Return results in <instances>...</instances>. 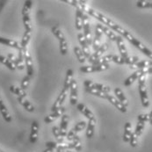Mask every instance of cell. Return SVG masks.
<instances>
[{
    "label": "cell",
    "instance_id": "1",
    "mask_svg": "<svg viewBox=\"0 0 152 152\" xmlns=\"http://www.w3.org/2000/svg\"><path fill=\"white\" fill-rule=\"evenodd\" d=\"M86 12L89 15L92 16L93 18L97 19L98 20H99L100 22H102L103 24H105V25H107V26L111 27V28H112L113 30H114L115 32H118L121 35L124 33V28H123V27H121V26H119L117 23H115L113 20H110V19L107 18V16H105V15H103L102 13L99 12L98 11H95V10H93V9L88 7V9H87Z\"/></svg>",
    "mask_w": 152,
    "mask_h": 152
},
{
    "label": "cell",
    "instance_id": "2",
    "mask_svg": "<svg viewBox=\"0 0 152 152\" xmlns=\"http://www.w3.org/2000/svg\"><path fill=\"white\" fill-rule=\"evenodd\" d=\"M138 86H139V93L142 101V105L143 107H149L150 100L147 92V86H146V75H142L138 79Z\"/></svg>",
    "mask_w": 152,
    "mask_h": 152
},
{
    "label": "cell",
    "instance_id": "3",
    "mask_svg": "<svg viewBox=\"0 0 152 152\" xmlns=\"http://www.w3.org/2000/svg\"><path fill=\"white\" fill-rule=\"evenodd\" d=\"M127 40L132 43L135 48H137L140 51H142L145 56H147L148 57H150V59L152 60V51L150 49V48H148L144 44H142L140 41H138L137 39H135L132 34H130L128 38H127Z\"/></svg>",
    "mask_w": 152,
    "mask_h": 152
},
{
    "label": "cell",
    "instance_id": "4",
    "mask_svg": "<svg viewBox=\"0 0 152 152\" xmlns=\"http://www.w3.org/2000/svg\"><path fill=\"white\" fill-rule=\"evenodd\" d=\"M83 28H84V36L86 40L87 44L90 46L92 44V39H91V25L89 21V17L86 13H84L83 15Z\"/></svg>",
    "mask_w": 152,
    "mask_h": 152
},
{
    "label": "cell",
    "instance_id": "5",
    "mask_svg": "<svg viewBox=\"0 0 152 152\" xmlns=\"http://www.w3.org/2000/svg\"><path fill=\"white\" fill-rule=\"evenodd\" d=\"M24 52V60H25V64L26 68V72H27V76L28 77H32L34 75V64H33V60H32V56L30 55V53L28 52L27 48L23 49Z\"/></svg>",
    "mask_w": 152,
    "mask_h": 152
},
{
    "label": "cell",
    "instance_id": "6",
    "mask_svg": "<svg viewBox=\"0 0 152 152\" xmlns=\"http://www.w3.org/2000/svg\"><path fill=\"white\" fill-rule=\"evenodd\" d=\"M109 68H110L109 64H99V65L83 66L80 68V71L83 73H93V72L107 70Z\"/></svg>",
    "mask_w": 152,
    "mask_h": 152
},
{
    "label": "cell",
    "instance_id": "7",
    "mask_svg": "<svg viewBox=\"0 0 152 152\" xmlns=\"http://www.w3.org/2000/svg\"><path fill=\"white\" fill-rule=\"evenodd\" d=\"M84 86L86 88H91V89H97L99 91H101L103 92L109 93L111 91V88L107 86H105L101 83H95L91 80H86L84 82Z\"/></svg>",
    "mask_w": 152,
    "mask_h": 152
},
{
    "label": "cell",
    "instance_id": "8",
    "mask_svg": "<svg viewBox=\"0 0 152 152\" xmlns=\"http://www.w3.org/2000/svg\"><path fill=\"white\" fill-rule=\"evenodd\" d=\"M107 49H108V45H107V43H104L103 45H101L100 48H99L97 51H95V53H94L93 55H91V56H90V58L88 59L89 63L92 65L96 61H98L99 58H101V56H103V54H104Z\"/></svg>",
    "mask_w": 152,
    "mask_h": 152
},
{
    "label": "cell",
    "instance_id": "9",
    "mask_svg": "<svg viewBox=\"0 0 152 152\" xmlns=\"http://www.w3.org/2000/svg\"><path fill=\"white\" fill-rule=\"evenodd\" d=\"M68 91H69V89H66V88H64V87L63 88V90H62L61 93L59 94L58 98L56 99V100L55 101V103H54V105H53V107H52V109H51V110H52V112H55V111H56L57 109H59L60 107H62L63 103L64 102L66 97H67Z\"/></svg>",
    "mask_w": 152,
    "mask_h": 152
},
{
    "label": "cell",
    "instance_id": "10",
    "mask_svg": "<svg viewBox=\"0 0 152 152\" xmlns=\"http://www.w3.org/2000/svg\"><path fill=\"white\" fill-rule=\"evenodd\" d=\"M69 89H70L69 102L72 106L77 105V83L75 79L72 80Z\"/></svg>",
    "mask_w": 152,
    "mask_h": 152
},
{
    "label": "cell",
    "instance_id": "11",
    "mask_svg": "<svg viewBox=\"0 0 152 152\" xmlns=\"http://www.w3.org/2000/svg\"><path fill=\"white\" fill-rule=\"evenodd\" d=\"M77 38H78L79 43H80L81 47H82L81 49H82V51H83V53H84L86 58H88V59H89L90 56H91V51H90V48H89V45L87 44L85 36H84V34L79 33V34H77Z\"/></svg>",
    "mask_w": 152,
    "mask_h": 152
},
{
    "label": "cell",
    "instance_id": "12",
    "mask_svg": "<svg viewBox=\"0 0 152 152\" xmlns=\"http://www.w3.org/2000/svg\"><path fill=\"white\" fill-rule=\"evenodd\" d=\"M64 112H65V109H64V107H60L59 109H57V110L55 111V112H52L51 114H49V115H48V116L45 117V119H44L45 123L49 124V123L53 122L55 120H56V119L59 118L60 116L64 115Z\"/></svg>",
    "mask_w": 152,
    "mask_h": 152
},
{
    "label": "cell",
    "instance_id": "13",
    "mask_svg": "<svg viewBox=\"0 0 152 152\" xmlns=\"http://www.w3.org/2000/svg\"><path fill=\"white\" fill-rule=\"evenodd\" d=\"M107 99L108 100L109 102L111 103V104H113L116 108L118 109L119 111H121V113H127V107L116 98V97H114L113 95H111V94H107Z\"/></svg>",
    "mask_w": 152,
    "mask_h": 152
},
{
    "label": "cell",
    "instance_id": "14",
    "mask_svg": "<svg viewBox=\"0 0 152 152\" xmlns=\"http://www.w3.org/2000/svg\"><path fill=\"white\" fill-rule=\"evenodd\" d=\"M116 43H117V46H118V49L120 51V54L121 56L126 59L127 57H129V54H128V50L126 48V46H125V43H124V41L122 39L121 36H117V40H116Z\"/></svg>",
    "mask_w": 152,
    "mask_h": 152
},
{
    "label": "cell",
    "instance_id": "15",
    "mask_svg": "<svg viewBox=\"0 0 152 152\" xmlns=\"http://www.w3.org/2000/svg\"><path fill=\"white\" fill-rule=\"evenodd\" d=\"M0 44H3V45L16 48L18 50H21L22 49L21 45H20V43H19L18 42H16L14 40H12V39H7V38H4V37H2V36H0Z\"/></svg>",
    "mask_w": 152,
    "mask_h": 152
},
{
    "label": "cell",
    "instance_id": "16",
    "mask_svg": "<svg viewBox=\"0 0 152 152\" xmlns=\"http://www.w3.org/2000/svg\"><path fill=\"white\" fill-rule=\"evenodd\" d=\"M39 134V124L36 121H33L31 126V134H30V142L32 143H35L38 140Z\"/></svg>",
    "mask_w": 152,
    "mask_h": 152
},
{
    "label": "cell",
    "instance_id": "17",
    "mask_svg": "<svg viewBox=\"0 0 152 152\" xmlns=\"http://www.w3.org/2000/svg\"><path fill=\"white\" fill-rule=\"evenodd\" d=\"M77 108L79 112H81L86 117L88 120H92V119H95V116L93 114V113L90 110V109L87 107L83 103H79L77 105Z\"/></svg>",
    "mask_w": 152,
    "mask_h": 152
},
{
    "label": "cell",
    "instance_id": "18",
    "mask_svg": "<svg viewBox=\"0 0 152 152\" xmlns=\"http://www.w3.org/2000/svg\"><path fill=\"white\" fill-rule=\"evenodd\" d=\"M0 113L4 118V120L6 121V122H11L12 121V116L8 111V109L6 107V106L4 105L1 96H0Z\"/></svg>",
    "mask_w": 152,
    "mask_h": 152
},
{
    "label": "cell",
    "instance_id": "19",
    "mask_svg": "<svg viewBox=\"0 0 152 152\" xmlns=\"http://www.w3.org/2000/svg\"><path fill=\"white\" fill-rule=\"evenodd\" d=\"M102 34H103V32L98 26H96L95 37H94V39L92 41V47H93V49L95 51H97L100 48V38H101V35Z\"/></svg>",
    "mask_w": 152,
    "mask_h": 152
},
{
    "label": "cell",
    "instance_id": "20",
    "mask_svg": "<svg viewBox=\"0 0 152 152\" xmlns=\"http://www.w3.org/2000/svg\"><path fill=\"white\" fill-rule=\"evenodd\" d=\"M142 75V69H138V70H135L131 76H129L125 81H124V86H130L137 79H139V77Z\"/></svg>",
    "mask_w": 152,
    "mask_h": 152
},
{
    "label": "cell",
    "instance_id": "21",
    "mask_svg": "<svg viewBox=\"0 0 152 152\" xmlns=\"http://www.w3.org/2000/svg\"><path fill=\"white\" fill-rule=\"evenodd\" d=\"M96 26H98V27L103 32V34H105L110 40H112V41H113V42H116V40H117V35H116L111 29H109L107 26H105L100 25V24H98Z\"/></svg>",
    "mask_w": 152,
    "mask_h": 152
},
{
    "label": "cell",
    "instance_id": "22",
    "mask_svg": "<svg viewBox=\"0 0 152 152\" xmlns=\"http://www.w3.org/2000/svg\"><path fill=\"white\" fill-rule=\"evenodd\" d=\"M68 124H69V116L67 114H64L62 116V120H61V125H60V132L63 135V137L67 136V128H68Z\"/></svg>",
    "mask_w": 152,
    "mask_h": 152
},
{
    "label": "cell",
    "instance_id": "23",
    "mask_svg": "<svg viewBox=\"0 0 152 152\" xmlns=\"http://www.w3.org/2000/svg\"><path fill=\"white\" fill-rule=\"evenodd\" d=\"M150 67H152V61H151V60H142L141 62L136 63L134 65H131L130 69H137V70H138V69H146V68H150Z\"/></svg>",
    "mask_w": 152,
    "mask_h": 152
},
{
    "label": "cell",
    "instance_id": "24",
    "mask_svg": "<svg viewBox=\"0 0 152 152\" xmlns=\"http://www.w3.org/2000/svg\"><path fill=\"white\" fill-rule=\"evenodd\" d=\"M114 94L116 95V98L127 107L128 106H129V100H128V99L126 98V96L124 95V93H123V91H121V89H120V88H115L114 89Z\"/></svg>",
    "mask_w": 152,
    "mask_h": 152
},
{
    "label": "cell",
    "instance_id": "25",
    "mask_svg": "<svg viewBox=\"0 0 152 152\" xmlns=\"http://www.w3.org/2000/svg\"><path fill=\"white\" fill-rule=\"evenodd\" d=\"M95 126H96V119L89 120V121H88V125H87V130H86L87 138L91 139V138H92V137H93Z\"/></svg>",
    "mask_w": 152,
    "mask_h": 152
},
{
    "label": "cell",
    "instance_id": "26",
    "mask_svg": "<svg viewBox=\"0 0 152 152\" xmlns=\"http://www.w3.org/2000/svg\"><path fill=\"white\" fill-rule=\"evenodd\" d=\"M18 101H19V103L20 105L23 106V107L26 109L27 112L32 113V112L34 111V107L26 98H24V97H18Z\"/></svg>",
    "mask_w": 152,
    "mask_h": 152
},
{
    "label": "cell",
    "instance_id": "27",
    "mask_svg": "<svg viewBox=\"0 0 152 152\" xmlns=\"http://www.w3.org/2000/svg\"><path fill=\"white\" fill-rule=\"evenodd\" d=\"M132 126L130 122H126L125 127H124V134H123V141L125 142H129L132 135Z\"/></svg>",
    "mask_w": 152,
    "mask_h": 152
},
{
    "label": "cell",
    "instance_id": "28",
    "mask_svg": "<svg viewBox=\"0 0 152 152\" xmlns=\"http://www.w3.org/2000/svg\"><path fill=\"white\" fill-rule=\"evenodd\" d=\"M20 51V53H19V56L16 58V60H15V62H14V64H15V66H16V68L17 69H24V68H25V60H24V52H23V49L21 50H19Z\"/></svg>",
    "mask_w": 152,
    "mask_h": 152
},
{
    "label": "cell",
    "instance_id": "29",
    "mask_svg": "<svg viewBox=\"0 0 152 152\" xmlns=\"http://www.w3.org/2000/svg\"><path fill=\"white\" fill-rule=\"evenodd\" d=\"M0 63L6 66L11 70H15V69H16L15 64L12 60H10L8 57H5L4 56H0Z\"/></svg>",
    "mask_w": 152,
    "mask_h": 152
},
{
    "label": "cell",
    "instance_id": "30",
    "mask_svg": "<svg viewBox=\"0 0 152 152\" xmlns=\"http://www.w3.org/2000/svg\"><path fill=\"white\" fill-rule=\"evenodd\" d=\"M86 91L88 93L91 94V95H94V96H97V97H99V98H102V99H106L107 98V94L108 93H106V92H103L101 91H99L97 89H91V88H86Z\"/></svg>",
    "mask_w": 152,
    "mask_h": 152
},
{
    "label": "cell",
    "instance_id": "31",
    "mask_svg": "<svg viewBox=\"0 0 152 152\" xmlns=\"http://www.w3.org/2000/svg\"><path fill=\"white\" fill-rule=\"evenodd\" d=\"M72 80H73V70L71 69H69L67 70V73H66L65 81H64V87L66 88V89H69Z\"/></svg>",
    "mask_w": 152,
    "mask_h": 152
},
{
    "label": "cell",
    "instance_id": "32",
    "mask_svg": "<svg viewBox=\"0 0 152 152\" xmlns=\"http://www.w3.org/2000/svg\"><path fill=\"white\" fill-rule=\"evenodd\" d=\"M10 91L16 94V95H18V97H24V98L26 97V92L23 89H21V87L11 86H10Z\"/></svg>",
    "mask_w": 152,
    "mask_h": 152
},
{
    "label": "cell",
    "instance_id": "33",
    "mask_svg": "<svg viewBox=\"0 0 152 152\" xmlns=\"http://www.w3.org/2000/svg\"><path fill=\"white\" fill-rule=\"evenodd\" d=\"M74 53H75V55H76L77 60L79 61V63L84 64V63L86 62V56H85V55H84V53H83V51H82V49H81L80 48L75 47V48H74Z\"/></svg>",
    "mask_w": 152,
    "mask_h": 152
},
{
    "label": "cell",
    "instance_id": "34",
    "mask_svg": "<svg viewBox=\"0 0 152 152\" xmlns=\"http://www.w3.org/2000/svg\"><path fill=\"white\" fill-rule=\"evenodd\" d=\"M31 36H32V32H28V31H26L23 37H22L21 42H20V45H21L22 49H25L26 48V46L29 42L30 39H31Z\"/></svg>",
    "mask_w": 152,
    "mask_h": 152
},
{
    "label": "cell",
    "instance_id": "35",
    "mask_svg": "<svg viewBox=\"0 0 152 152\" xmlns=\"http://www.w3.org/2000/svg\"><path fill=\"white\" fill-rule=\"evenodd\" d=\"M33 6V1L31 0H26L25 1L23 9H22V16L24 15H30V12Z\"/></svg>",
    "mask_w": 152,
    "mask_h": 152
},
{
    "label": "cell",
    "instance_id": "36",
    "mask_svg": "<svg viewBox=\"0 0 152 152\" xmlns=\"http://www.w3.org/2000/svg\"><path fill=\"white\" fill-rule=\"evenodd\" d=\"M113 61V55H107L101 58H99L98 61H96L92 65H99V64H107L110 62Z\"/></svg>",
    "mask_w": 152,
    "mask_h": 152
},
{
    "label": "cell",
    "instance_id": "37",
    "mask_svg": "<svg viewBox=\"0 0 152 152\" xmlns=\"http://www.w3.org/2000/svg\"><path fill=\"white\" fill-rule=\"evenodd\" d=\"M22 17H23V24H24L26 31L32 32L33 31V26H32V22H31V19H30V15H24Z\"/></svg>",
    "mask_w": 152,
    "mask_h": 152
},
{
    "label": "cell",
    "instance_id": "38",
    "mask_svg": "<svg viewBox=\"0 0 152 152\" xmlns=\"http://www.w3.org/2000/svg\"><path fill=\"white\" fill-rule=\"evenodd\" d=\"M52 131H53V134L56 137V140L57 141L58 143H64V137L60 132V129L58 127H53L52 128Z\"/></svg>",
    "mask_w": 152,
    "mask_h": 152
},
{
    "label": "cell",
    "instance_id": "39",
    "mask_svg": "<svg viewBox=\"0 0 152 152\" xmlns=\"http://www.w3.org/2000/svg\"><path fill=\"white\" fill-rule=\"evenodd\" d=\"M52 33L59 41H61L63 39H65V36H64V33L61 31V29L57 26H55L52 27Z\"/></svg>",
    "mask_w": 152,
    "mask_h": 152
},
{
    "label": "cell",
    "instance_id": "40",
    "mask_svg": "<svg viewBox=\"0 0 152 152\" xmlns=\"http://www.w3.org/2000/svg\"><path fill=\"white\" fill-rule=\"evenodd\" d=\"M60 43V52L63 56H65L68 52V43L66 39H63L61 41H59Z\"/></svg>",
    "mask_w": 152,
    "mask_h": 152
},
{
    "label": "cell",
    "instance_id": "41",
    "mask_svg": "<svg viewBox=\"0 0 152 152\" xmlns=\"http://www.w3.org/2000/svg\"><path fill=\"white\" fill-rule=\"evenodd\" d=\"M72 143L74 145V150H76L77 151H80L82 150V143L81 141L79 139V137L77 135H76L72 141Z\"/></svg>",
    "mask_w": 152,
    "mask_h": 152
},
{
    "label": "cell",
    "instance_id": "42",
    "mask_svg": "<svg viewBox=\"0 0 152 152\" xmlns=\"http://www.w3.org/2000/svg\"><path fill=\"white\" fill-rule=\"evenodd\" d=\"M144 126H145V122L138 121V123L136 125V128H135V130L134 132L138 137H140V135L142 134V133L143 131V129H144Z\"/></svg>",
    "mask_w": 152,
    "mask_h": 152
},
{
    "label": "cell",
    "instance_id": "43",
    "mask_svg": "<svg viewBox=\"0 0 152 152\" xmlns=\"http://www.w3.org/2000/svg\"><path fill=\"white\" fill-rule=\"evenodd\" d=\"M136 6L139 8H151V1H137Z\"/></svg>",
    "mask_w": 152,
    "mask_h": 152
},
{
    "label": "cell",
    "instance_id": "44",
    "mask_svg": "<svg viewBox=\"0 0 152 152\" xmlns=\"http://www.w3.org/2000/svg\"><path fill=\"white\" fill-rule=\"evenodd\" d=\"M139 62V57L138 56H129L125 59V64H129V66L134 65L136 63Z\"/></svg>",
    "mask_w": 152,
    "mask_h": 152
},
{
    "label": "cell",
    "instance_id": "45",
    "mask_svg": "<svg viewBox=\"0 0 152 152\" xmlns=\"http://www.w3.org/2000/svg\"><path fill=\"white\" fill-rule=\"evenodd\" d=\"M113 62H114L115 64H120V65L125 64V59L121 56L113 55Z\"/></svg>",
    "mask_w": 152,
    "mask_h": 152
},
{
    "label": "cell",
    "instance_id": "46",
    "mask_svg": "<svg viewBox=\"0 0 152 152\" xmlns=\"http://www.w3.org/2000/svg\"><path fill=\"white\" fill-rule=\"evenodd\" d=\"M86 127V122L82 121L77 123V125L75 126V128H74L73 129H74V131H75L76 133H77V132H80V131L84 130Z\"/></svg>",
    "mask_w": 152,
    "mask_h": 152
},
{
    "label": "cell",
    "instance_id": "47",
    "mask_svg": "<svg viewBox=\"0 0 152 152\" xmlns=\"http://www.w3.org/2000/svg\"><path fill=\"white\" fill-rule=\"evenodd\" d=\"M29 85H30V77H28V76H26L23 79H22L21 81V89H23L24 91L26 90V89H27L28 86H29Z\"/></svg>",
    "mask_w": 152,
    "mask_h": 152
},
{
    "label": "cell",
    "instance_id": "48",
    "mask_svg": "<svg viewBox=\"0 0 152 152\" xmlns=\"http://www.w3.org/2000/svg\"><path fill=\"white\" fill-rule=\"evenodd\" d=\"M138 136L134 134V133H133L132 134V135H131V138H130V141H129V142H130V145L132 147H136L137 146V144H138Z\"/></svg>",
    "mask_w": 152,
    "mask_h": 152
},
{
    "label": "cell",
    "instance_id": "49",
    "mask_svg": "<svg viewBox=\"0 0 152 152\" xmlns=\"http://www.w3.org/2000/svg\"><path fill=\"white\" fill-rule=\"evenodd\" d=\"M151 118L149 113H142L138 115V121H142V122H146V121H150Z\"/></svg>",
    "mask_w": 152,
    "mask_h": 152
},
{
    "label": "cell",
    "instance_id": "50",
    "mask_svg": "<svg viewBox=\"0 0 152 152\" xmlns=\"http://www.w3.org/2000/svg\"><path fill=\"white\" fill-rule=\"evenodd\" d=\"M77 134H76V132L74 131V129H71V130H69L68 132V134H67V140L68 141H69V142H72L73 141V139H74V137L76 136Z\"/></svg>",
    "mask_w": 152,
    "mask_h": 152
},
{
    "label": "cell",
    "instance_id": "51",
    "mask_svg": "<svg viewBox=\"0 0 152 152\" xmlns=\"http://www.w3.org/2000/svg\"><path fill=\"white\" fill-rule=\"evenodd\" d=\"M46 147H47V148L53 149V150H56V148H57V143H56V142H48L46 143Z\"/></svg>",
    "mask_w": 152,
    "mask_h": 152
},
{
    "label": "cell",
    "instance_id": "52",
    "mask_svg": "<svg viewBox=\"0 0 152 152\" xmlns=\"http://www.w3.org/2000/svg\"><path fill=\"white\" fill-rule=\"evenodd\" d=\"M142 75H147V74H152V67L150 68H146V69H142Z\"/></svg>",
    "mask_w": 152,
    "mask_h": 152
},
{
    "label": "cell",
    "instance_id": "53",
    "mask_svg": "<svg viewBox=\"0 0 152 152\" xmlns=\"http://www.w3.org/2000/svg\"><path fill=\"white\" fill-rule=\"evenodd\" d=\"M5 3H6L5 1H0V11H1V9L3 8V6H4V4Z\"/></svg>",
    "mask_w": 152,
    "mask_h": 152
},
{
    "label": "cell",
    "instance_id": "54",
    "mask_svg": "<svg viewBox=\"0 0 152 152\" xmlns=\"http://www.w3.org/2000/svg\"><path fill=\"white\" fill-rule=\"evenodd\" d=\"M54 151V150L53 149H50V148H47L43 152H53Z\"/></svg>",
    "mask_w": 152,
    "mask_h": 152
},
{
    "label": "cell",
    "instance_id": "55",
    "mask_svg": "<svg viewBox=\"0 0 152 152\" xmlns=\"http://www.w3.org/2000/svg\"><path fill=\"white\" fill-rule=\"evenodd\" d=\"M57 152H73V151H70L69 150H65V151H57Z\"/></svg>",
    "mask_w": 152,
    "mask_h": 152
},
{
    "label": "cell",
    "instance_id": "56",
    "mask_svg": "<svg viewBox=\"0 0 152 152\" xmlns=\"http://www.w3.org/2000/svg\"><path fill=\"white\" fill-rule=\"evenodd\" d=\"M149 115H150V118H151V120L152 119V110H151V112L149 113Z\"/></svg>",
    "mask_w": 152,
    "mask_h": 152
},
{
    "label": "cell",
    "instance_id": "57",
    "mask_svg": "<svg viewBox=\"0 0 152 152\" xmlns=\"http://www.w3.org/2000/svg\"><path fill=\"white\" fill-rule=\"evenodd\" d=\"M150 123H151V125H152V119L150 121Z\"/></svg>",
    "mask_w": 152,
    "mask_h": 152
},
{
    "label": "cell",
    "instance_id": "58",
    "mask_svg": "<svg viewBox=\"0 0 152 152\" xmlns=\"http://www.w3.org/2000/svg\"><path fill=\"white\" fill-rule=\"evenodd\" d=\"M0 152H4V151H1V150H0Z\"/></svg>",
    "mask_w": 152,
    "mask_h": 152
}]
</instances>
